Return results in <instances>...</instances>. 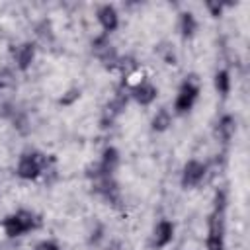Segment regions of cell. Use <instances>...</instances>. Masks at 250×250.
<instances>
[{"mask_svg": "<svg viewBox=\"0 0 250 250\" xmlns=\"http://www.w3.org/2000/svg\"><path fill=\"white\" fill-rule=\"evenodd\" d=\"M168 125H170V113L166 109H160L152 119V127L156 131H164V129H168Z\"/></svg>", "mask_w": 250, "mask_h": 250, "instance_id": "8fae6325", "label": "cell"}, {"mask_svg": "<svg viewBox=\"0 0 250 250\" xmlns=\"http://www.w3.org/2000/svg\"><path fill=\"white\" fill-rule=\"evenodd\" d=\"M203 176H205V166L201 162H197V160H189L186 164V168H184L182 182H184V186H195V184L201 182Z\"/></svg>", "mask_w": 250, "mask_h": 250, "instance_id": "277c9868", "label": "cell"}, {"mask_svg": "<svg viewBox=\"0 0 250 250\" xmlns=\"http://www.w3.org/2000/svg\"><path fill=\"white\" fill-rule=\"evenodd\" d=\"M207 8L213 12V16H219V12H221V4H213V2H209Z\"/></svg>", "mask_w": 250, "mask_h": 250, "instance_id": "5bb4252c", "label": "cell"}, {"mask_svg": "<svg viewBox=\"0 0 250 250\" xmlns=\"http://www.w3.org/2000/svg\"><path fill=\"white\" fill-rule=\"evenodd\" d=\"M215 86H217V90H219L221 94H227V92H229V88H230V78H229V72H227V70L217 72V76H215Z\"/></svg>", "mask_w": 250, "mask_h": 250, "instance_id": "7c38bea8", "label": "cell"}, {"mask_svg": "<svg viewBox=\"0 0 250 250\" xmlns=\"http://www.w3.org/2000/svg\"><path fill=\"white\" fill-rule=\"evenodd\" d=\"M37 250H59V248L55 244H51V242H43V244L37 246Z\"/></svg>", "mask_w": 250, "mask_h": 250, "instance_id": "9a60e30c", "label": "cell"}, {"mask_svg": "<svg viewBox=\"0 0 250 250\" xmlns=\"http://www.w3.org/2000/svg\"><path fill=\"white\" fill-rule=\"evenodd\" d=\"M45 166V158L37 152H31V154H23L20 164H18V174L25 180H31V178H37L39 172L43 170Z\"/></svg>", "mask_w": 250, "mask_h": 250, "instance_id": "7a4b0ae2", "label": "cell"}, {"mask_svg": "<svg viewBox=\"0 0 250 250\" xmlns=\"http://www.w3.org/2000/svg\"><path fill=\"white\" fill-rule=\"evenodd\" d=\"M6 82H8V72H2V74H0V88H2Z\"/></svg>", "mask_w": 250, "mask_h": 250, "instance_id": "2e32d148", "label": "cell"}, {"mask_svg": "<svg viewBox=\"0 0 250 250\" xmlns=\"http://www.w3.org/2000/svg\"><path fill=\"white\" fill-rule=\"evenodd\" d=\"M33 55H35L33 45H29V43L21 45V47L18 49V53H16V59H18L20 68H27V66H29V62L33 61Z\"/></svg>", "mask_w": 250, "mask_h": 250, "instance_id": "9c48e42d", "label": "cell"}, {"mask_svg": "<svg viewBox=\"0 0 250 250\" xmlns=\"http://www.w3.org/2000/svg\"><path fill=\"white\" fill-rule=\"evenodd\" d=\"M182 31L186 37H189L195 31V18L191 14H182Z\"/></svg>", "mask_w": 250, "mask_h": 250, "instance_id": "4fadbf2b", "label": "cell"}, {"mask_svg": "<svg viewBox=\"0 0 250 250\" xmlns=\"http://www.w3.org/2000/svg\"><path fill=\"white\" fill-rule=\"evenodd\" d=\"M133 96H135V100H137L139 104L146 105V104H150V102L156 98V88H154L152 84H148V82H141V84L135 86Z\"/></svg>", "mask_w": 250, "mask_h": 250, "instance_id": "5b68a950", "label": "cell"}, {"mask_svg": "<svg viewBox=\"0 0 250 250\" xmlns=\"http://www.w3.org/2000/svg\"><path fill=\"white\" fill-rule=\"evenodd\" d=\"M98 20H100V23H102V27H104L105 31H113V29L117 27V14H115V10H113L111 6L100 8Z\"/></svg>", "mask_w": 250, "mask_h": 250, "instance_id": "8992f818", "label": "cell"}, {"mask_svg": "<svg viewBox=\"0 0 250 250\" xmlns=\"http://www.w3.org/2000/svg\"><path fill=\"white\" fill-rule=\"evenodd\" d=\"M197 92H199L197 84H195L193 80H188V82L180 88V94H178V98H176V109H178V111H188V109L193 105V102H195V98H197Z\"/></svg>", "mask_w": 250, "mask_h": 250, "instance_id": "3957f363", "label": "cell"}, {"mask_svg": "<svg viewBox=\"0 0 250 250\" xmlns=\"http://www.w3.org/2000/svg\"><path fill=\"white\" fill-rule=\"evenodd\" d=\"M172 234H174V227L170 221H160L158 227H156V234H154V242L156 246H166L170 240H172Z\"/></svg>", "mask_w": 250, "mask_h": 250, "instance_id": "52a82bcc", "label": "cell"}, {"mask_svg": "<svg viewBox=\"0 0 250 250\" xmlns=\"http://www.w3.org/2000/svg\"><path fill=\"white\" fill-rule=\"evenodd\" d=\"M2 227H4V230H6L8 236H20V234H23V232H27L29 229L35 227V219H33L31 213L20 211V213H16V215H10V217L2 223Z\"/></svg>", "mask_w": 250, "mask_h": 250, "instance_id": "6da1fadb", "label": "cell"}, {"mask_svg": "<svg viewBox=\"0 0 250 250\" xmlns=\"http://www.w3.org/2000/svg\"><path fill=\"white\" fill-rule=\"evenodd\" d=\"M219 133H221V137H223L225 141H229V139L232 137V133H234V119H232L230 115H227V117L221 119V123H219Z\"/></svg>", "mask_w": 250, "mask_h": 250, "instance_id": "30bf717a", "label": "cell"}, {"mask_svg": "<svg viewBox=\"0 0 250 250\" xmlns=\"http://www.w3.org/2000/svg\"><path fill=\"white\" fill-rule=\"evenodd\" d=\"M117 150L115 148H107L105 152H104V160H102V174H105V176H111V172L115 170V166H117Z\"/></svg>", "mask_w": 250, "mask_h": 250, "instance_id": "ba28073f", "label": "cell"}]
</instances>
